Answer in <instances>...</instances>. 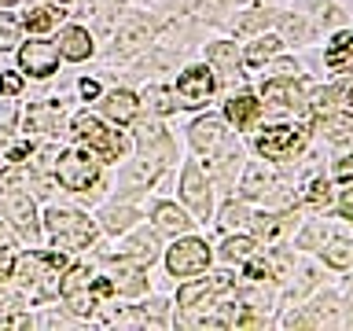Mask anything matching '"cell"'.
<instances>
[{"instance_id":"1","label":"cell","mask_w":353,"mask_h":331,"mask_svg":"<svg viewBox=\"0 0 353 331\" xmlns=\"http://www.w3.org/2000/svg\"><path fill=\"white\" fill-rule=\"evenodd\" d=\"M110 291H114V280H107V276H96L88 265H70L59 283V294L63 302L70 305L74 317H92V309L103 302V298H110Z\"/></svg>"},{"instance_id":"2","label":"cell","mask_w":353,"mask_h":331,"mask_svg":"<svg viewBox=\"0 0 353 331\" xmlns=\"http://www.w3.org/2000/svg\"><path fill=\"white\" fill-rule=\"evenodd\" d=\"M66 269V258L59 250L55 254H41V250H30L26 258L15 265V276L22 283V291H30V298H52L59 294V272Z\"/></svg>"},{"instance_id":"3","label":"cell","mask_w":353,"mask_h":331,"mask_svg":"<svg viewBox=\"0 0 353 331\" xmlns=\"http://www.w3.org/2000/svg\"><path fill=\"white\" fill-rule=\"evenodd\" d=\"M44 225L48 232L55 236V247H70V250H85L92 247L96 239V225L81 214H74V210H48V217H44Z\"/></svg>"},{"instance_id":"4","label":"cell","mask_w":353,"mask_h":331,"mask_svg":"<svg viewBox=\"0 0 353 331\" xmlns=\"http://www.w3.org/2000/svg\"><path fill=\"white\" fill-rule=\"evenodd\" d=\"M74 137L85 140L92 151H99V159H107V162L121 159V151H125L121 132H118V129H107L103 121L92 118V114H77V118H74Z\"/></svg>"},{"instance_id":"5","label":"cell","mask_w":353,"mask_h":331,"mask_svg":"<svg viewBox=\"0 0 353 331\" xmlns=\"http://www.w3.org/2000/svg\"><path fill=\"white\" fill-rule=\"evenodd\" d=\"M309 143V129L305 126H269L258 137V151L265 154V159H294V154H302Z\"/></svg>"},{"instance_id":"6","label":"cell","mask_w":353,"mask_h":331,"mask_svg":"<svg viewBox=\"0 0 353 331\" xmlns=\"http://www.w3.org/2000/svg\"><path fill=\"white\" fill-rule=\"evenodd\" d=\"M55 177H59L63 188H70V192H85L88 184H96L99 166L88 151H66L63 159H55Z\"/></svg>"},{"instance_id":"7","label":"cell","mask_w":353,"mask_h":331,"mask_svg":"<svg viewBox=\"0 0 353 331\" xmlns=\"http://www.w3.org/2000/svg\"><path fill=\"white\" fill-rule=\"evenodd\" d=\"M165 265H170L173 276H199L210 265V247L203 239H181L165 254Z\"/></svg>"},{"instance_id":"8","label":"cell","mask_w":353,"mask_h":331,"mask_svg":"<svg viewBox=\"0 0 353 331\" xmlns=\"http://www.w3.org/2000/svg\"><path fill=\"white\" fill-rule=\"evenodd\" d=\"M173 96L181 99V107H203L214 96V74L206 66H188V70L176 77Z\"/></svg>"},{"instance_id":"9","label":"cell","mask_w":353,"mask_h":331,"mask_svg":"<svg viewBox=\"0 0 353 331\" xmlns=\"http://www.w3.org/2000/svg\"><path fill=\"white\" fill-rule=\"evenodd\" d=\"M19 66L22 74L30 77H48L55 66H59V48L52 41H30L19 48Z\"/></svg>"},{"instance_id":"10","label":"cell","mask_w":353,"mask_h":331,"mask_svg":"<svg viewBox=\"0 0 353 331\" xmlns=\"http://www.w3.org/2000/svg\"><path fill=\"white\" fill-rule=\"evenodd\" d=\"M265 103L272 110H305V88L294 81V77H276V81H265L261 88Z\"/></svg>"},{"instance_id":"11","label":"cell","mask_w":353,"mask_h":331,"mask_svg":"<svg viewBox=\"0 0 353 331\" xmlns=\"http://www.w3.org/2000/svg\"><path fill=\"white\" fill-rule=\"evenodd\" d=\"M181 192H184V203H188L199 217L206 221V214H210V192H206V181H203V173H199V166H195V162L184 170V184H181Z\"/></svg>"},{"instance_id":"12","label":"cell","mask_w":353,"mask_h":331,"mask_svg":"<svg viewBox=\"0 0 353 331\" xmlns=\"http://www.w3.org/2000/svg\"><path fill=\"white\" fill-rule=\"evenodd\" d=\"M225 118H228L236 129H250L254 121L261 118V99H258V96H250V92L232 96V99H228V107H225Z\"/></svg>"},{"instance_id":"13","label":"cell","mask_w":353,"mask_h":331,"mask_svg":"<svg viewBox=\"0 0 353 331\" xmlns=\"http://www.w3.org/2000/svg\"><path fill=\"white\" fill-rule=\"evenodd\" d=\"M59 55L63 59H74V63H81V59H88L92 55V37H88V30H81V26H66L63 33H59Z\"/></svg>"},{"instance_id":"14","label":"cell","mask_w":353,"mask_h":331,"mask_svg":"<svg viewBox=\"0 0 353 331\" xmlns=\"http://www.w3.org/2000/svg\"><path fill=\"white\" fill-rule=\"evenodd\" d=\"M324 63L331 66V70H339V74L353 70V30H342V33L331 37L327 52H324Z\"/></svg>"},{"instance_id":"15","label":"cell","mask_w":353,"mask_h":331,"mask_svg":"<svg viewBox=\"0 0 353 331\" xmlns=\"http://www.w3.org/2000/svg\"><path fill=\"white\" fill-rule=\"evenodd\" d=\"M103 110H107V118H114L118 126H129L132 118H137V110H140V99L129 92V88H118V92H110L103 99Z\"/></svg>"},{"instance_id":"16","label":"cell","mask_w":353,"mask_h":331,"mask_svg":"<svg viewBox=\"0 0 353 331\" xmlns=\"http://www.w3.org/2000/svg\"><path fill=\"white\" fill-rule=\"evenodd\" d=\"M154 258H159V243H154V236H137L129 247H121L114 254V261H125V265H151Z\"/></svg>"},{"instance_id":"17","label":"cell","mask_w":353,"mask_h":331,"mask_svg":"<svg viewBox=\"0 0 353 331\" xmlns=\"http://www.w3.org/2000/svg\"><path fill=\"white\" fill-rule=\"evenodd\" d=\"M8 214L15 217V225L26 232L30 239L37 236V221H33L37 214H33V199H30V195H11V199H8Z\"/></svg>"},{"instance_id":"18","label":"cell","mask_w":353,"mask_h":331,"mask_svg":"<svg viewBox=\"0 0 353 331\" xmlns=\"http://www.w3.org/2000/svg\"><path fill=\"white\" fill-rule=\"evenodd\" d=\"M59 114H63L59 103H33L26 110V132H48V129H55V118H59Z\"/></svg>"},{"instance_id":"19","label":"cell","mask_w":353,"mask_h":331,"mask_svg":"<svg viewBox=\"0 0 353 331\" xmlns=\"http://www.w3.org/2000/svg\"><path fill=\"white\" fill-rule=\"evenodd\" d=\"M66 15V11H59V8H33V11H26V15H22V26L26 30H33V33H48V30H55L59 26V19Z\"/></svg>"},{"instance_id":"20","label":"cell","mask_w":353,"mask_h":331,"mask_svg":"<svg viewBox=\"0 0 353 331\" xmlns=\"http://www.w3.org/2000/svg\"><path fill=\"white\" fill-rule=\"evenodd\" d=\"M206 59L214 63L221 74H236L239 63H243L239 55H236V44H225V41H221V44H210V48H206Z\"/></svg>"},{"instance_id":"21","label":"cell","mask_w":353,"mask_h":331,"mask_svg":"<svg viewBox=\"0 0 353 331\" xmlns=\"http://www.w3.org/2000/svg\"><path fill=\"white\" fill-rule=\"evenodd\" d=\"M114 287H118V291H125V294H143V287H148V280L140 276V265H125V261H118Z\"/></svg>"},{"instance_id":"22","label":"cell","mask_w":353,"mask_h":331,"mask_svg":"<svg viewBox=\"0 0 353 331\" xmlns=\"http://www.w3.org/2000/svg\"><path fill=\"white\" fill-rule=\"evenodd\" d=\"M154 225H159L162 232H184L188 217H184V210H176L173 203H162L159 210H154Z\"/></svg>"},{"instance_id":"23","label":"cell","mask_w":353,"mask_h":331,"mask_svg":"<svg viewBox=\"0 0 353 331\" xmlns=\"http://www.w3.org/2000/svg\"><path fill=\"white\" fill-rule=\"evenodd\" d=\"M324 261L335 269H350L353 265V243L350 239H335L331 247H324Z\"/></svg>"},{"instance_id":"24","label":"cell","mask_w":353,"mask_h":331,"mask_svg":"<svg viewBox=\"0 0 353 331\" xmlns=\"http://www.w3.org/2000/svg\"><path fill=\"white\" fill-rule=\"evenodd\" d=\"M254 254H258L254 239H247V236H228L225 239V258L228 261H250Z\"/></svg>"},{"instance_id":"25","label":"cell","mask_w":353,"mask_h":331,"mask_svg":"<svg viewBox=\"0 0 353 331\" xmlns=\"http://www.w3.org/2000/svg\"><path fill=\"white\" fill-rule=\"evenodd\" d=\"M19 33H22V19L8 15V11H0V52L15 48V44H19Z\"/></svg>"},{"instance_id":"26","label":"cell","mask_w":353,"mask_h":331,"mask_svg":"<svg viewBox=\"0 0 353 331\" xmlns=\"http://www.w3.org/2000/svg\"><path fill=\"white\" fill-rule=\"evenodd\" d=\"M276 48H280V41H276V37H261V41H254L250 48H247L243 63H247V66H261V63L269 59V55H272Z\"/></svg>"},{"instance_id":"27","label":"cell","mask_w":353,"mask_h":331,"mask_svg":"<svg viewBox=\"0 0 353 331\" xmlns=\"http://www.w3.org/2000/svg\"><path fill=\"white\" fill-rule=\"evenodd\" d=\"M214 140H217V121L214 118H199L192 126V143L195 148H210Z\"/></svg>"},{"instance_id":"28","label":"cell","mask_w":353,"mask_h":331,"mask_svg":"<svg viewBox=\"0 0 353 331\" xmlns=\"http://www.w3.org/2000/svg\"><path fill=\"white\" fill-rule=\"evenodd\" d=\"M143 99H148V107L154 110V114H170V110L176 107L170 88H148V92H143Z\"/></svg>"},{"instance_id":"29","label":"cell","mask_w":353,"mask_h":331,"mask_svg":"<svg viewBox=\"0 0 353 331\" xmlns=\"http://www.w3.org/2000/svg\"><path fill=\"white\" fill-rule=\"evenodd\" d=\"M305 203L313 206V210H324L331 203V184L324 181V177H316L313 184H309V192H305Z\"/></svg>"},{"instance_id":"30","label":"cell","mask_w":353,"mask_h":331,"mask_svg":"<svg viewBox=\"0 0 353 331\" xmlns=\"http://www.w3.org/2000/svg\"><path fill=\"white\" fill-rule=\"evenodd\" d=\"M132 217H137V214H132L129 206H121V210H110L103 225H107L110 232H121V228H129V225H132Z\"/></svg>"},{"instance_id":"31","label":"cell","mask_w":353,"mask_h":331,"mask_svg":"<svg viewBox=\"0 0 353 331\" xmlns=\"http://www.w3.org/2000/svg\"><path fill=\"white\" fill-rule=\"evenodd\" d=\"M148 41V26H132L118 33V48H137V44Z\"/></svg>"},{"instance_id":"32","label":"cell","mask_w":353,"mask_h":331,"mask_svg":"<svg viewBox=\"0 0 353 331\" xmlns=\"http://www.w3.org/2000/svg\"><path fill=\"white\" fill-rule=\"evenodd\" d=\"M0 92H4V96H19L22 92V77L19 74H0Z\"/></svg>"},{"instance_id":"33","label":"cell","mask_w":353,"mask_h":331,"mask_svg":"<svg viewBox=\"0 0 353 331\" xmlns=\"http://www.w3.org/2000/svg\"><path fill=\"white\" fill-rule=\"evenodd\" d=\"M339 210H342V217H350V221H353V184L342 188V195H339Z\"/></svg>"},{"instance_id":"34","label":"cell","mask_w":353,"mask_h":331,"mask_svg":"<svg viewBox=\"0 0 353 331\" xmlns=\"http://www.w3.org/2000/svg\"><path fill=\"white\" fill-rule=\"evenodd\" d=\"M0 328H30V317H4Z\"/></svg>"},{"instance_id":"35","label":"cell","mask_w":353,"mask_h":331,"mask_svg":"<svg viewBox=\"0 0 353 331\" xmlns=\"http://www.w3.org/2000/svg\"><path fill=\"white\" fill-rule=\"evenodd\" d=\"M0 247H15V232H11L4 221H0Z\"/></svg>"},{"instance_id":"36","label":"cell","mask_w":353,"mask_h":331,"mask_svg":"<svg viewBox=\"0 0 353 331\" xmlns=\"http://www.w3.org/2000/svg\"><path fill=\"white\" fill-rule=\"evenodd\" d=\"M81 96H85V99L99 96V85H96V81H88V77H85V81H81Z\"/></svg>"},{"instance_id":"37","label":"cell","mask_w":353,"mask_h":331,"mask_svg":"<svg viewBox=\"0 0 353 331\" xmlns=\"http://www.w3.org/2000/svg\"><path fill=\"white\" fill-rule=\"evenodd\" d=\"M335 177H353V159H342L335 166Z\"/></svg>"},{"instance_id":"38","label":"cell","mask_w":353,"mask_h":331,"mask_svg":"<svg viewBox=\"0 0 353 331\" xmlns=\"http://www.w3.org/2000/svg\"><path fill=\"white\" fill-rule=\"evenodd\" d=\"M41 4H48V8H63L66 0H41Z\"/></svg>"},{"instance_id":"39","label":"cell","mask_w":353,"mask_h":331,"mask_svg":"<svg viewBox=\"0 0 353 331\" xmlns=\"http://www.w3.org/2000/svg\"><path fill=\"white\" fill-rule=\"evenodd\" d=\"M8 4H15V0H0V8H8Z\"/></svg>"}]
</instances>
